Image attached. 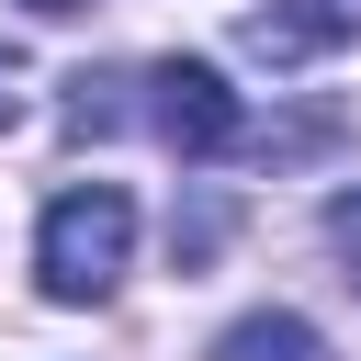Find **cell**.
I'll return each mask as SVG.
<instances>
[{
    "instance_id": "obj_5",
    "label": "cell",
    "mask_w": 361,
    "mask_h": 361,
    "mask_svg": "<svg viewBox=\"0 0 361 361\" xmlns=\"http://www.w3.org/2000/svg\"><path fill=\"white\" fill-rule=\"evenodd\" d=\"M113 124H124V102H113V79H90V68H79V79H68V135L90 147V135H113Z\"/></svg>"
},
{
    "instance_id": "obj_7",
    "label": "cell",
    "mask_w": 361,
    "mask_h": 361,
    "mask_svg": "<svg viewBox=\"0 0 361 361\" xmlns=\"http://www.w3.org/2000/svg\"><path fill=\"white\" fill-rule=\"evenodd\" d=\"M23 11H34V23H68V11H79V0H23Z\"/></svg>"
},
{
    "instance_id": "obj_1",
    "label": "cell",
    "mask_w": 361,
    "mask_h": 361,
    "mask_svg": "<svg viewBox=\"0 0 361 361\" xmlns=\"http://www.w3.org/2000/svg\"><path fill=\"white\" fill-rule=\"evenodd\" d=\"M124 248H135V203H124L113 180L56 192V203H45V226H34V271H45V293H56V305H102V293H113V271H124Z\"/></svg>"
},
{
    "instance_id": "obj_4",
    "label": "cell",
    "mask_w": 361,
    "mask_h": 361,
    "mask_svg": "<svg viewBox=\"0 0 361 361\" xmlns=\"http://www.w3.org/2000/svg\"><path fill=\"white\" fill-rule=\"evenodd\" d=\"M214 361H327V338H316L305 316H282V305H259V316H237V327L214 338Z\"/></svg>"
},
{
    "instance_id": "obj_2",
    "label": "cell",
    "mask_w": 361,
    "mask_h": 361,
    "mask_svg": "<svg viewBox=\"0 0 361 361\" xmlns=\"http://www.w3.org/2000/svg\"><path fill=\"white\" fill-rule=\"evenodd\" d=\"M147 124H158V147H180V158L248 147V113H237L226 68H203V56H158V68H147Z\"/></svg>"
},
{
    "instance_id": "obj_3",
    "label": "cell",
    "mask_w": 361,
    "mask_h": 361,
    "mask_svg": "<svg viewBox=\"0 0 361 361\" xmlns=\"http://www.w3.org/2000/svg\"><path fill=\"white\" fill-rule=\"evenodd\" d=\"M350 34H361V0H271V11L237 23V45H248L259 68H305V56L350 45Z\"/></svg>"
},
{
    "instance_id": "obj_8",
    "label": "cell",
    "mask_w": 361,
    "mask_h": 361,
    "mask_svg": "<svg viewBox=\"0 0 361 361\" xmlns=\"http://www.w3.org/2000/svg\"><path fill=\"white\" fill-rule=\"evenodd\" d=\"M11 79H23V68H11V56H0V124H11Z\"/></svg>"
},
{
    "instance_id": "obj_6",
    "label": "cell",
    "mask_w": 361,
    "mask_h": 361,
    "mask_svg": "<svg viewBox=\"0 0 361 361\" xmlns=\"http://www.w3.org/2000/svg\"><path fill=\"white\" fill-rule=\"evenodd\" d=\"M327 248H338V259H350V282H361V180L327 203Z\"/></svg>"
}]
</instances>
